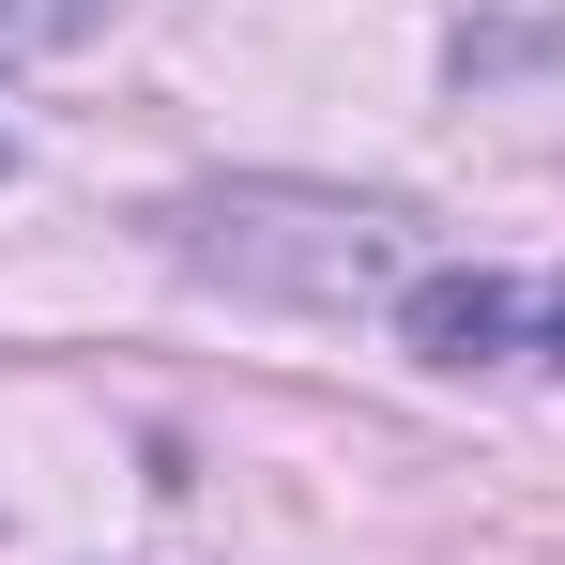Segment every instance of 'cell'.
Masks as SVG:
<instances>
[{
  "label": "cell",
  "instance_id": "7a4b0ae2",
  "mask_svg": "<svg viewBox=\"0 0 565 565\" xmlns=\"http://www.w3.org/2000/svg\"><path fill=\"white\" fill-rule=\"evenodd\" d=\"M397 337H413L428 367H520V352H535V290L489 276V260H473V276H413L397 290Z\"/></svg>",
  "mask_w": 565,
  "mask_h": 565
},
{
  "label": "cell",
  "instance_id": "277c9868",
  "mask_svg": "<svg viewBox=\"0 0 565 565\" xmlns=\"http://www.w3.org/2000/svg\"><path fill=\"white\" fill-rule=\"evenodd\" d=\"M535 367H565V276L535 290Z\"/></svg>",
  "mask_w": 565,
  "mask_h": 565
},
{
  "label": "cell",
  "instance_id": "6da1fadb",
  "mask_svg": "<svg viewBox=\"0 0 565 565\" xmlns=\"http://www.w3.org/2000/svg\"><path fill=\"white\" fill-rule=\"evenodd\" d=\"M169 260L214 290H260V306H397L413 214L321 199V184H199V199H169Z\"/></svg>",
  "mask_w": 565,
  "mask_h": 565
},
{
  "label": "cell",
  "instance_id": "3957f363",
  "mask_svg": "<svg viewBox=\"0 0 565 565\" xmlns=\"http://www.w3.org/2000/svg\"><path fill=\"white\" fill-rule=\"evenodd\" d=\"M77 31H107V0H0V62H46Z\"/></svg>",
  "mask_w": 565,
  "mask_h": 565
}]
</instances>
